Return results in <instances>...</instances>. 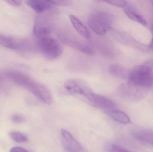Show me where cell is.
Returning a JSON list of instances; mask_svg holds the SVG:
<instances>
[{"mask_svg":"<svg viewBox=\"0 0 153 152\" xmlns=\"http://www.w3.org/2000/svg\"><path fill=\"white\" fill-rule=\"evenodd\" d=\"M129 84L144 89L150 88L153 84V71L151 67L146 65L134 68L128 74Z\"/></svg>","mask_w":153,"mask_h":152,"instance_id":"1","label":"cell"},{"mask_svg":"<svg viewBox=\"0 0 153 152\" xmlns=\"http://www.w3.org/2000/svg\"><path fill=\"white\" fill-rule=\"evenodd\" d=\"M37 45L39 51L48 59H54L62 54V45L56 39L49 36L37 38Z\"/></svg>","mask_w":153,"mask_h":152,"instance_id":"2","label":"cell"},{"mask_svg":"<svg viewBox=\"0 0 153 152\" xmlns=\"http://www.w3.org/2000/svg\"><path fill=\"white\" fill-rule=\"evenodd\" d=\"M111 21L108 15L103 13H97L91 15L88 20L90 28L99 35H103L111 27Z\"/></svg>","mask_w":153,"mask_h":152,"instance_id":"3","label":"cell"},{"mask_svg":"<svg viewBox=\"0 0 153 152\" xmlns=\"http://www.w3.org/2000/svg\"><path fill=\"white\" fill-rule=\"evenodd\" d=\"M0 46L11 50L27 51L31 48L28 40L24 38L0 34Z\"/></svg>","mask_w":153,"mask_h":152,"instance_id":"4","label":"cell"},{"mask_svg":"<svg viewBox=\"0 0 153 152\" xmlns=\"http://www.w3.org/2000/svg\"><path fill=\"white\" fill-rule=\"evenodd\" d=\"M64 87L70 93L81 95L85 97L93 92L87 83L81 79H69L65 83Z\"/></svg>","mask_w":153,"mask_h":152,"instance_id":"5","label":"cell"},{"mask_svg":"<svg viewBox=\"0 0 153 152\" xmlns=\"http://www.w3.org/2000/svg\"><path fill=\"white\" fill-rule=\"evenodd\" d=\"M59 37L62 42L66 45L73 47L77 51L82 52L86 54L92 55L94 53L93 50L89 46L83 42L79 41L72 35L63 34L62 33L59 34Z\"/></svg>","mask_w":153,"mask_h":152,"instance_id":"6","label":"cell"},{"mask_svg":"<svg viewBox=\"0 0 153 152\" xmlns=\"http://www.w3.org/2000/svg\"><path fill=\"white\" fill-rule=\"evenodd\" d=\"M61 138L64 149L66 152H84L81 144L67 130L62 129Z\"/></svg>","mask_w":153,"mask_h":152,"instance_id":"7","label":"cell"},{"mask_svg":"<svg viewBox=\"0 0 153 152\" xmlns=\"http://www.w3.org/2000/svg\"><path fill=\"white\" fill-rule=\"evenodd\" d=\"M90 103L98 109L108 110L113 109L115 104L110 99L103 95L94 93L93 91L90 93L86 97Z\"/></svg>","mask_w":153,"mask_h":152,"instance_id":"8","label":"cell"},{"mask_svg":"<svg viewBox=\"0 0 153 152\" xmlns=\"http://www.w3.org/2000/svg\"><path fill=\"white\" fill-rule=\"evenodd\" d=\"M30 92L44 103L48 105H50L53 103L52 93L49 89L44 85L36 82Z\"/></svg>","mask_w":153,"mask_h":152,"instance_id":"9","label":"cell"},{"mask_svg":"<svg viewBox=\"0 0 153 152\" xmlns=\"http://www.w3.org/2000/svg\"><path fill=\"white\" fill-rule=\"evenodd\" d=\"M51 31L50 23L45 18L39 16L36 18L34 26V33L37 38L48 36Z\"/></svg>","mask_w":153,"mask_h":152,"instance_id":"10","label":"cell"},{"mask_svg":"<svg viewBox=\"0 0 153 152\" xmlns=\"http://www.w3.org/2000/svg\"><path fill=\"white\" fill-rule=\"evenodd\" d=\"M123 9L125 14L130 19L140 23L144 26L147 27V21L134 5L128 3Z\"/></svg>","mask_w":153,"mask_h":152,"instance_id":"11","label":"cell"},{"mask_svg":"<svg viewBox=\"0 0 153 152\" xmlns=\"http://www.w3.org/2000/svg\"><path fill=\"white\" fill-rule=\"evenodd\" d=\"M26 2L37 13H43L55 6L51 0H29Z\"/></svg>","mask_w":153,"mask_h":152,"instance_id":"12","label":"cell"},{"mask_svg":"<svg viewBox=\"0 0 153 152\" xmlns=\"http://www.w3.org/2000/svg\"><path fill=\"white\" fill-rule=\"evenodd\" d=\"M136 140L141 143L153 147V130H143L133 134Z\"/></svg>","mask_w":153,"mask_h":152,"instance_id":"13","label":"cell"},{"mask_svg":"<svg viewBox=\"0 0 153 152\" xmlns=\"http://www.w3.org/2000/svg\"><path fill=\"white\" fill-rule=\"evenodd\" d=\"M70 19L75 30L82 37L86 39L91 38V32L77 17L73 15H71Z\"/></svg>","mask_w":153,"mask_h":152,"instance_id":"14","label":"cell"},{"mask_svg":"<svg viewBox=\"0 0 153 152\" xmlns=\"http://www.w3.org/2000/svg\"><path fill=\"white\" fill-rule=\"evenodd\" d=\"M105 112L113 120L120 124L127 125L130 122L129 117L121 111L112 109L106 110Z\"/></svg>","mask_w":153,"mask_h":152,"instance_id":"15","label":"cell"},{"mask_svg":"<svg viewBox=\"0 0 153 152\" xmlns=\"http://www.w3.org/2000/svg\"><path fill=\"white\" fill-rule=\"evenodd\" d=\"M110 72L111 75L119 78L125 79L128 78L129 72H128L125 68L120 65L117 64H113L110 67Z\"/></svg>","mask_w":153,"mask_h":152,"instance_id":"16","label":"cell"},{"mask_svg":"<svg viewBox=\"0 0 153 152\" xmlns=\"http://www.w3.org/2000/svg\"><path fill=\"white\" fill-rule=\"evenodd\" d=\"M9 134L10 138L16 142L24 143L28 141L27 137L19 131H11Z\"/></svg>","mask_w":153,"mask_h":152,"instance_id":"17","label":"cell"},{"mask_svg":"<svg viewBox=\"0 0 153 152\" xmlns=\"http://www.w3.org/2000/svg\"><path fill=\"white\" fill-rule=\"evenodd\" d=\"M105 2L108 3V4H111L113 6L117 7H120V8H124L127 4L128 2L126 1H106Z\"/></svg>","mask_w":153,"mask_h":152,"instance_id":"18","label":"cell"},{"mask_svg":"<svg viewBox=\"0 0 153 152\" xmlns=\"http://www.w3.org/2000/svg\"><path fill=\"white\" fill-rule=\"evenodd\" d=\"M11 120L13 122L17 124L24 123L26 120L25 118L19 114H14L12 115Z\"/></svg>","mask_w":153,"mask_h":152,"instance_id":"19","label":"cell"},{"mask_svg":"<svg viewBox=\"0 0 153 152\" xmlns=\"http://www.w3.org/2000/svg\"><path fill=\"white\" fill-rule=\"evenodd\" d=\"M54 6H66L71 4L72 1H60V0H51Z\"/></svg>","mask_w":153,"mask_h":152,"instance_id":"20","label":"cell"},{"mask_svg":"<svg viewBox=\"0 0 153 152\" xmlns=\"http://www.w3.org/2000/svg\"><path fill=\"white\" fill-rule=\"evenodd\" d=\"M111 152H130L117 145L114 144L111 148Z\"/></svg>","mask_w":153,"mask_h":152,"instance_id":"21","label":"cell"},{"mask_svg":"<svg viewBox=\"0 0 153 152\" xmlns=\"http://www.w3.org/2000/svg\"><path fill=\"white\" fill-rule=\"evenodd\" d=\"M6 2L14 7H19L22 4V1H7Z\"/></svg>","mask_w":153,"mask_h":152,"instance_id":"22","label":"cell"},{"mask_svg":"<svg viewBox=\"0 0 153 152\" xmlns=\"http://www.w3.org/2000/svg\"><path fill=\"white\" fill-rule=\"evenodd\" d=\"M10 152H29L23 148L20 147H14L12 148Z\"/></svg>","mask_w":153,"mask_h":152,"instance_id":"23","label":"cell"},{"mask_svg":"<svg viewBox=\"0 0 153 152\" xmlns=\"http://www.w3.org/2000/svg\"><path fill=\"white\" fill-rule=\"evenodd\" d=\"M152 41H151V43L149 45V47L151 49L153 50V27L152 29Z\"/></svg>","mask_w":153,"mask_h":152,"instance_id":"24","label":"cell"},{"mask_svg":"<svg viewBox=\"0 0 153 152\" xmlns=\"http://www.w3.org/2000/svg\"><path fill=\"white\" fill-rule=\"evenodd\" d=\"M151 2H152V4L153 6V1H151Z\"/></svg>","mask_w":153,"mask_h":152,"instance_id":"25","label":"cell"},{"mask_svg":"<svg viewBox=\"0 0 153 152\" xmlns=\"http://www.w3.org/2000/svg\"><path fill=\"white\" fill-rule=\"evenodd\" d=\"M1 77H0V82H1Z\"/></svg>","mask_w":153,"mask_h":152,"instance_id":"26","label":"cell"}]
</instances>
